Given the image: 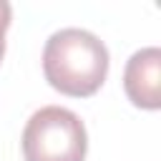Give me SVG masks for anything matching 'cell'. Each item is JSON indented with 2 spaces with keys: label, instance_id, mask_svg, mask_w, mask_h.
I'll use <instances>...</instances> for the list:
<instances>
[{
  "label": "cell",
  "instance_id": "obj_1",
  "mask_svg": "<svg viewBox=\"0 0 161 161\" xmlns=\"http://www.w3.org/2000/svg\"><path fill=\"white\" fill-rule=\"evenodd\" d=\"M108 63L106 43L83 28L55 30L43 48L45 80L73 98L93 96L108 75Z\"/></svg>",
  "mask_w": 161,
  "mask_h": 161
},
{
  "label": "cell",
  "instance_id": "obj_2",
  "mask_svg": "<svg viewBox=\"0 0 161 161\" xmlns=\"http://www.w3.org/2000/svg\"><path fill=\"white\" fill-rule=\"evenodd\" d=\"M25 161H83L88 133L78 113L63 106H43L23 128Z\"/></svg>",
  "mask_w": 161,
  "mask_h": 161
},
{
  "label": "cell",
  "instance_id": "obj_3",
  "mask_svg": "<svg viewBox=\"0 0 161 161\" xmlns=\"http://www.w3.org/2000/svg\"><path fill=\"white\" fill-rule=\"evenodd\" d=\"M123 88L133 106L146 111L161 108V50L156 45L141 48L128 58Z\"/></svg>",
  "mask_w": 161,
  "mask_h": 161
},
{
  "label": "cell",
  "instance_id": "obj_4",
  "mask_svg": "<svg viewBox=\"0 0 161 161\" xmlns=\"http://www.w3.org/2000/svg\"><path fill=\"white\" fill-rule=\"evenodd\" d=\"M10 18H13V10H10V3L0 0V60L5 55V33L10 28Z\"/></svg>",
  "mask_w": 161,
  "mask_h": 161
}]
</instances>
